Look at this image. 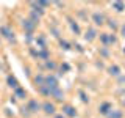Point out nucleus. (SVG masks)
<instances>
[{
    "label": "nucleus",
    "mask_w": 125,
    "mask_h": 118,
    "mask_svg": "<svg viewBox=\"0 0 125 118\" xmlns=\"http://www.w3.org/2000/svg\"><path fill=\"white\" fill-rule=\"evenodd\" d=\"M99 39H100V43H102V46H103V47H111V46H116L117 44L116 33H106V31H103V33L99 35Z\"/></svg>",
    "instance_id": "obj_1"
},
{
    "label": "nucleus",
    "mask_w": 125,
    "mask_h": 118,
    "mask_svg": "<svg viewBox=\"0 0 125 118\" xmlns=\"http://www.w3.org/2000/svg\"><path fill=\"white\" fill-rule=\"evenodd\" d=\"M41 110L45 113V115L53 117L55 113H56V105H55V102H53V101L45 99L44 102H41Z\"/></svg>",
    "instance_id": "obj_2"
},
{
    "label": "nucleus",
    "mask_w": 125,
    "mask_h": 118,
    "mask_svg": "<svg viewBox=\"0 0 125 118\" xmlns=\"http://www.w3.org/2000/svg\"><path fill=\"white\" fill-rule=\"evenodd\" d=\"M91 21L94 22V27H103L106 24V16L102 11H94L91 14Z\"/></svg>",
    "instance_id": "obj_3"
},
{
    "label": "nucleus",
    "mask_w": 125,
    "mask_h": 118,
    "mask_svg": "<svg viewBox=\"0 0 125 118\" xmlns=\"http://www.w3.org/2000/svg\"><path fill=\"white\" fill-rule=\"evenodd\" d=\"M113 109H114L113 102H109V101H103V102H100V104H99V107H97V112H99L102 117L106 118L109 113H111V110H113Z\"/></svg>",
    "instance_id": "obj_4"
},
{
    "label": "nucleus",
    "mask_w": 125,
    "mask_h": 118,
    "mask_svg": "<svg viewBox=\"0 0 125 118\" xmlns=\"http://www.w3.org/2000/svg\"><path fill=\"white\" fill-rule=\"evenodd\" d=\"M25 107L28 109V112L31 113V115H36L38 112H41V102H39L38 99H34V98H31V99L27 101Z\"/></svg>",
    "instance_id": "obj_5"
},
{
    "label": "nucleus",
    "mask_w": 125,
    "mask_h": 118,
    "mask_svg": "<svg viewBox=\"0 0 125 118\" xmlns=\"http://www.w3.org/2000/svg\"><path fill=\"white\" fill-rule=\"evenodd\" d=\"M0 35H2L3 38L6 39V41H10V43H14L16 41V36H14V31L11 27H8V25H2L0 27Z\"/></svg>",
    "instance_id": "obj_6"
},
{
    "label": "nucleus",
    "mask_w": 125,
    "mask_h": 118,
    "mask_svg": "<svg viewBox=\"0 0 125 118\" xmlns=\"http://www.w3.org/2000/svg\"><path fill=\"white\" fill-rule=\"evenodd\" d=\"M61 113H62L66 118H75V117H77V109L73 107L72 104H62Z\"/></svg>",
    "instance_id": "obj_7"
},
{
    "label": "nucleus",
    "mask_w": 125,
    "mask_h": 118,
    "mask_svg": "<svg viewBox=\"0 0 125 118\" xmlns=\"http://www.w3.org/2000/svg\"><path fill=\"white\" fill-rule=\"evenodd\" d=\"M99 38V33H97L95 27H88V30L84 31V41L86 43H92Z\"/></svg>",
    "instance_id": "obj_8"
},
{
    "label": "nucleus",
    "mask_w": 125,
    "mask_h": 118,
    "mask_svg": "<svg viewBox=\"0 0 125 118\" xmlns=\"http://www.w3.org/2000/svg\"><path fill=\"white\" fill-rule=\"evenodd\" d=\"M64 91L61 90V87H58V88H53V90H50V98H53L55 101H58V102H62L64 101Z\"/></svg>",
    "instance_id": "obj_9"
},
{
    "label": "nucleus",
    "mask_w": 125,
    "mask_h": 118,
    "mask_svg": "<svg viewBox=\"0 0 125 118\" xmlns=\"http://www.w3.org/2000/svg\"><path fill=\"white\" fill-rule=\"evenodd\" d=\"M36 27H38V25H36L34 22H31L28 17H27V19H23V21H22V29L25 30V33H34Z\"/></svg>",
    "instance_id": "obj_10"
},
{
    "label": "nucleus",
    "mask_w": 125,
    "mask_h": 118,
    "mask_svg": "<svg viewBox=\"0 0 125 118\" xmlns=\"http://www.w3.org/2000/svg\"><path fill=\"white\" fill-rule=\"evenodd\" d=\"M67 24H69L70 30H72V33H75V35H80V33H81L80 24L77 22V19H73V17H70V16H67Z\"/></svg>",
    "instance_id": "obj_11"
},
{
    "label": "nucleus",
    "mask_w": 125,
    "mask_h": 118,
    "mask_svg": "<svg viewBox=\"0 0 125 118\" xmlns=\"http://www.w3.org/2000/svg\"><path fill=\"white\" fill-rule=\"evenodd\" d=\"M106 71H108V74H109V76H111V77H114V79H117V77L120 76V74H124V73H122V68H120L119 65H109Z\"/></svg>",
    "instance_id": "obj_12"
},
{
    "label": "nucleus",
    "mask_w": 125,
    "mask_h": 118,
    "mask_svg": "<svg viewBox=\"0 0 125 118\" xmlns=\"http://www.w3.org/2000/svg\"><path fill=\"white\" fill-rule=\"evenodd\" d=\"M6 85L10 87L11 90H16L17 87H21V84H19V80H17V77H16L14 74H8V76H6Z\"/></svg>",
    "instance_id": "obj_13"
},
{
    "label": "nucleus",
    "mask_w": 125,
    "mask_h": 118,
    "mask_svg": "<svg viewBox=\"0 0 125 118\" xmlns=\"http://www.w3.org/2000/svg\"><path fill=\"white\" fill-rule=\"evenodd\" d=\"M34 43H36L38 49H47V38L44 36V33H39L34 36Z\"/></svg>",
    "instance_id": "obj_14"
},
{
    "label": "nucleus",
    "mask_w": 125,
    "mask_h": 118,
    "mask_svg": "<svg viewBox=\"0 0 125 118\" xmlns=\"http://www.w3.org/2000/svg\"><path fill=\"white\" fill-rule=\"evenodd\" d=\"M13 96L16 98V99H25L27 98V90L23 88V87H17L16 90H13Z\"/></svg>",
    "instance_id": "obj_15"
},
{
    "label": "nucleus",
    "mask_w": 125,
    "mask_h": 118,
    "mask_svg": "<svg viewBox=\"0 0 125 118\" xmlns=\"http://www.w3.org/2000/svg\"><path fill=\"white\" fill-rule=\"evenodd\" d=\"M33 84L36 88H39V87H42L45 84V74H41V73H38L36 76L33 77Z\"/></svg>",
    "instance_id": "obj_16"
},
{
    "label": "nucleus",
    "mask_w": 125,
    "mask_h": 118,
    "mask_svg": "<svg viewBox=\"0 0 125 118\" xmlns=\"http://www.w3.org/2000/svg\"><path fill=\"white\" fill-rule=\"evenodd\" d=\"M44 68L49 69L50 74H52V73H55V71L58 69V63H55L53 60H47V61H44Z\"/></svg>",
    "instance_id": "obj_17"
},
{
    "label": "nucleus",
    "mask_w": 125,
    "mask_h": 118,
    "mask_svg": "<svg viewBox=\"0 0 125 118\" xmlns=\"http://www.w3.org/2000/svg\"><path fill=\"white\" fill-rule=\"evenodd\" d=\"M105 25L109 27V30H113V33H114L116 30H119V24H117V19H106V24Z\"/></svg>",
    "instance_id": "obj_18"
},
{
    "label": "nucleus",
    "mask_w": 125,
    "mask_h": 118,
    "mask_svg": "<svg viewBox=\"0 0 125 118\" xmlns=\"http://www.w3.org/2000/svg\"><path fill=\"white\" fill-rule=\"evenodd\" d=\"M111 8L114 11H117V13H122V11H125V3L124 2H113Z\"/></svg>",
    "instance_id": "obj_19"
},
{
    "label": "nucleus",
    "mask_w": 125,
    "mask_h": 118,
    "mask_svg": "<svg viewBox=\"0 0 125 118\" xmlns=\"http://www.w3.org/2000/svg\"><path fill=\"white\" fill-rule=\"evenodd\" d=\"M106 118H124V110L122 109H113L111 113Z\"/></svg>",
    "instance_id": "obj_20"
},
{
    "label": "nucleus",
    "mask_w": 125,
    "mask_h": 118,
    "mask_svg": "<svg viewBox=\"0 0 125 118\" xmlns=\"http://www.w3.org/2000/svg\"><path fill=\"white\" fill-rule=\"evenodd\" d=\"M70 69V66L67 65V63H64V65H60V66H58V73H60V74H58V76H62V74H64L66 73V71H69Z\"/></svg>",
    "instance_id": "obj_21"
},
{
    "label": "nucleus",
    "mask_w": 125,
    "mask_h": 118,
    "mask_svg": "<svg viewBox=\"0 0 125 118\" xmlns=\"http://www.w3.org/2000/svg\"><path fill=\"white\" fill-rule=\"evenodd\" d=\"M99 52H100V55L103 58H108L109 57V47H103V46H102L100 49H99Z\"/></svg>",
    "instance_id": "obj_22"
},
{
    "label": "nucleus",
    "mask_w": 125,
    "mask_h": 118,
    "mask_svg": "<svg viewBox=\"0 0 125 118\" xmlns=\"http://www.w3.org/2000/svg\"><path fill=\"white\" fill-rule=\"evenodd\" d=\"M60 46H61L64 50H70V43L66 41V39H60Z\"/></svg>",
    "instance_id": "obj_23"
},
{
    "label": "nucleus",
    "mask_w": 125,
    "mask_h": 118,
    "mask_svg": "<svg viewBox=\"0 0 125 118\" xmlns=\"http://www.w3.org/2000/svg\"><path fill=\"white\" fill-rule=\"evenodd\" d=\"M34 36H36L34 33H25V41H27V44H31V43L34 41Z\"/></svg>",
    "instance_id": "obj_24"
},
{
    "label": "nucleus",
    "mask_w": 125,
    "mask_h": 118,
    "mask_svg": "<svg viewBox=\"0 0 125 118\" xmlns=\"http://www.w3.org/2000/svg\"><path fill=\"white\" fill-rule=\"evenodd\" d=\"M78 94H80L81 101H83L84 104H88V102H89V96H88V94H86V93L83 91V90H80V91H78Z\"/></svg>",
    "instance_id": "obj_25"
},
{
    "label": "nucleus",
    "mask_w": 125,
    "mask_h": 118,
    "mask_svg": "<svg viewBox=\"0 0 125 118\" xmlns=\"http://www.w3.org/2000/svg\"><path fill=\"white\" fill-rule=\"evenodd\" d=\"M21 113H22V117H25V118H28V117H31V113L28 112V109L23 105V107H21Z\"/></svg>",
    "instance_id": "obj_26"
},
{
    "label": "nucleus",
    "mask_w": 125,
    "mask_h": 118,
    "mask_svg": "<svg viewBox=\"0 0 125 118\" xmlns=\"http://www.w3.org/2000/svg\"><path fill=\"white\" fill-rule=\"evenodd\" d=\"M116 82H117V85H125V74H120V76L116 79Z\"/></svg>",
    "instance_id": "obj_27"
},
{
    "label": "nucleus",
    "mask_w": 125,
    "mask_h": 118,
    "mask_svg": "<svg viewBox=\"0 0 125 118\" xmlns=\"http://www.w3.org/2000/svg\"><path fill=\"white\" fill-rule=\"evenodd\" d=\"M119 30H120V36H122L124 39H125V22L122 24V25L119 27Z\"/></svg>",
    "instance_id": "obj_28"
},
{
    "label": "nucleus",
    "mask_w": 125,
    "mask_h": 118,
    "mask_svg": "<svg viewBox=\"0 0 125 118\" xmlns=\"http://www.w3.org/2000/svg\"><path fill=\"white\" fill-rule=\"evenodd\" d=\"M120 105H122V109H125V94L122 96V99H120Z\"/></svg>",
    "instance_id": "obj_29"
},
{
    "label": "nucleus",
    "mask_w": 125,
    "mask_h": 118,
    "mask_svg": "<svg viewBox=\"0 0 125 118\" xmlns=\"http://www.w3.org/2000/svg\"><path fill=\"white\" fill-rule=\"evenodd\" d=\"M53 118H66V117L62 115V113H55V115H53Z\"/></svg>",
    "instance_id": "obj_30"
},
{
    "label": "nucleus",
    "mask_w": 125,
    "mask_h": 118,
    "mask_svg": "<svg viewBox=\"0 0 125 118\" xmlns=\"http://www.w3.org/2000/svg\"><path fill=\"white\" fill-rule=\"evenodd\" d=\"M122 52H124V54H125V47H124V50H122Z\"/></svg>",
    "instance_id": "obj_31"
}]
</instances>
